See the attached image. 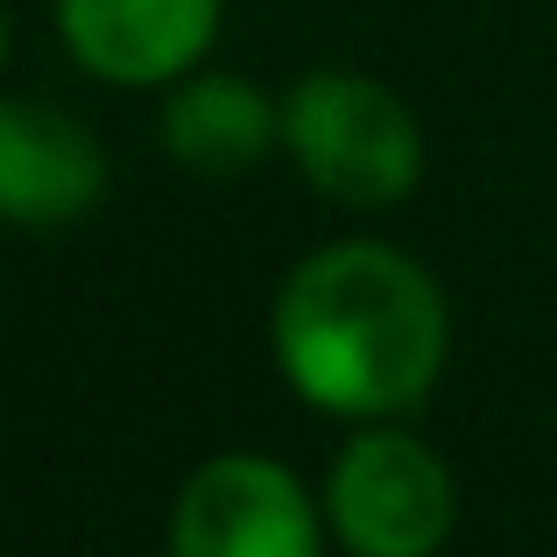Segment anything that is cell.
I'll use <instances>...</instances> for the list:
<instances>
[{
	"instance_id": "cell-7",
	"label": "cell",
	"mask_w": 557,
	"mask_h": 557,
	"mask_svg": "<svg viewBox=\"0 0 557 557\" xmlns=\"http://www.w3.org/2000/svg\"><path fill=\"white\" fill-rule=\"evenodd\" d=\"M283 141V99H269L255 78L198 71L177 78L163 99V149L198 177H247Z\"/></svg>"
},
{
	"instance_id": "cell-1",
	"label": "cell",
	"mask_w": 557,
	"mask_h": 557,
	"mask_svg": "<svg viewBox=\"0 0 557 557\" xmlns=\"http://www.w3.org/2000/svg\"><path fill=\"white\" fill-rule=\"evenodd\" d=\"M275 368L325 417L388 423L445 374L451 318L423 261L388 240H332L275 289Z\"/></svg>"
},
{
	"instance_id": "cell-2",
	"label": "cell",
	"mask_w": 557,
	"mask_h": 557,
	"mask_svg": "<svg viewBox=\"0 0 557 557\" xmlns=\"http://www.w3.org/2000/svg\"><path fill=\"white\" fill-rule=\"evenodd\" d=\"M283 149L289 163L325 190L332 205L381 212L403 205L423 177V127L368 71H311L283 99Z\"/></svg>"
},
{
	"instance_id": "cell-3",
	"label": "cell",
	"mask_w": 557,
	"mask_h": 557,
	"mask_svg": "<svg viewBox=\"0 0 557 557\" xmlns=\"http://www.w3.org/2000/svg\"><path fill=\"white\" fill-rule=\"evenodd\" d=\"M325 522L354 557H437L459 530V480L423 437L368 423L325 473Z\"/></svg>"
},
{
	"instance_id": "cell-6",
	"label": "cell",
	"mask_w": 557,
	"mask_h": 557,
	"mask_svg": "<svg viewBox=\"0 0 557 557\" xmlns=\"http://www.w3.org/2000/svg\"><path fill=\"white\" fill-rule=\"evenodd\" d=\"M226 0H57L71 57L107 85H177L205 64Z\"/></svg>"
},
{
	"instance_id": "cell-4",
	"label": "cell",
	"mask_w": 557,
	"mask_h": 557,
	"mask_svg": "<svg viewBox=\"0 0 557 557\" xmlns=\"http://www.w3.org/2000/svg\"><path fill=\"white\" fill-rule=\"evenodd\" d=\"M325 508L283 459L219 451L170 508V557H325Z\"/></svg>"
},
{
	"instance_id": "cell-5",
	"label": "cell",
	"mask_w": 557,
	"mask_h": 557,
	"mask_svg": "<svg viewBox=\"0 0 557 557\" xmlns=\"http://www.w3.org/2000/svg\"><path fill=\"white\" fill-rule=\"evenodd\" d=\"M113 170L92 127L36 99H0V226H78L99 212Z\"/></svg>"
},
{
	"instance_id": "cell-8",
	"label": "cell",
	"mask_w": 557,
	"mask_h": 557,
	"mask_svg": "<svg viewBox=\"0 0 557 557\" xmlns=\"http://www.w3.org/2000/svg\"><path fill=\"white\" fill-rule=\"evenodd\" d=\"M8 57H14V22H8V8H0V71H8Z\"/></svg>"
}]
</instances>
